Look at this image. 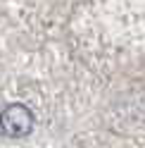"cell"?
Instances as JSON below:
<instances>
[{
    "label": "cell",
    "instance_id": "1",
    "mask_svg": "<svg viewBox=\"0 0 145 148\" xmlns=\"http://www.w3.org/2000/svg\"><path fill=\"white\" fill-rule=\"evenodd\" d=\"M36 115L29 105L24 103H10L0 112V132L10 138H24L33 132Z\"/></svg>",
    "mask_w": 145,
    "mask_h": 148
}]
</instances>
